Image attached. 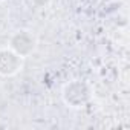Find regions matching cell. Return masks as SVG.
Segmentation results:
<instances>
[{
    "mask_svg": "<svg viewBox=\"0 0 130 130\" xmlns=\"http://www.w3.org/2000/svg\"><path fill=\"white\" fill-rule=\"evenodd\" d=\"M90 98V89L86 83L80 80H74L69 84L64 86L63 90V100L72 109H81L86 106V103Z\"/></svg>",
    "mask_w": 130,
    "mask_h": 130,
    "instance_id": "cell-1",
    "label": "cell"
},
{
    "mask_svg": "<svg viewBox=\"0 0 130 130\" xmlns=\"http://www.w3.org/2000/svg\"><path fill=\"white\" fill-rule=\"evenodd\" d=\"M23 60L25 58L22 55H19L9 46L0 49V75L2 77L15 75L23 66Z\"/></svg>",
    "mask_w": 130,
    "mask_h": 130,
    "instance_id": "cell-2",
    "label": "cell"
},
{
    "mask_svg": "<svg viewBox=\"0 0 130 130\" xmlns=\"http://www.w3.org/2000/svg\"><path fill=\"white\" fill-rule=\"evenodd\" d=\"M9 47L14 49L19 55H22L23 58H26L34 49H35V37L32 35L31 31L26 29H20L17 31L9 41Z\"/></svg>",
    "mask_w": 130,
    "mask_h": 130,
    "instance_id": "cell-3",
    "label": "cell"
}]
</instances>
